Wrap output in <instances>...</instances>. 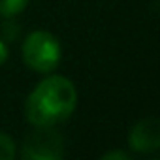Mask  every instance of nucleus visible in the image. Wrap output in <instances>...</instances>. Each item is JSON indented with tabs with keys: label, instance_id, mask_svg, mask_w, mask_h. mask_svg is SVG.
I'll return each mask as SVG.
<instances>
[{
	"label": "nucleus",
	"instance_id": "obj_8",
	"mask_svg": "<svg viewBox=\"0 0 160 160\" xmlns=\"http://www.w3.org/2000/svg\"><path fill=\"white\" fill-rule=\"evenodd\" d=\"M104 160H128V154L122 151H111V152L104 154Z\"/></svg>",
	"mask_w": 160,
	"mask_h": 160
},
{
	"label": "nucleus",
	"instance_id": "obj_3",
	"mask_svg": "<svg viewBox=\"0 0 160 160\" xmlns=\"http://www.w3.org/2000/svg\"><path fill=\"white\" fill-rule=\"evenodd\" d=\"M23 143L25 160H58L62 158V138L53 126H34Z\"/></svg>",
	"mask_w": 160,
	"mask_h": 160
},
{
	"label": "nucleus",
	"instance_id": "obj_9",
	"mask_svg": "<svg viewBox=\"0 0 160 160\" xmlns=\"http://www.w3.org/2000/svg\"><path fill=\"white\" fill-rule=\"evenodd\" d=\"M6 60H8V45H6V42L0 40V66H2Z\"/></svg>",
	"mask_w": 160,
	"mask_h": 160
},
{
	"label": "nucleus",
	"instance_id": "obj_4",
	"mask_svg": "<svg viewBox=\"0 0 160 160\" xmlns=\"http://www.w3.org/2000/svg\"><path fill=\"white\" fill-rule=\"evenodd\" d=\"M128 143L138 152H154L160 147V122L156 117L141 119L128 134Z\"/></svg>",
	"mask_w": 160,
	"mask_h": 160
},
{
	"label": "nucleus",
	"instance_id": "obj_6",
	"mask_svg": "<svg viewBox=\"0 0 160 160\" xmlns=\"http://www.w3.org/2000/svg\"><path fill=\"white\" fill-rule=\"evenodd\" d=\"M15 151V141L8 134L0 132V160H13Z\"/></svg>",
	"mask_w": 160,
	"mask_h": 160
},
{
	"label": "nucleus",
	"instance_id": "obj_5",
	"mask_svg": "<svg viewBox=\"0 0 160 160\" xmlns=\"http://www.w3.org/2000/svg\"><path fill=\"white\" fill-rule=\"evenodd\" d=\"M28 4V0H0V15L4 17H15L21 13Z\"/></svg>",
	"mask_w": 160,
	"mask_h": 160
},
{
	"label": "nucleus",
	"instance_id": "obj_1",
	"mask_svg": "<svg viewBox=\"0 0 160 160\" xmlns=\"http://www.w3.org/2000/svg\"><path fill=\"white\" fill-rule=\"evenodd\" d=\"M77 106V91L64 75H49L28 94L25 104L27 121L32 126H55L66 121Z\"/></svg>",
	"mask_w": 160,
	"mask_h": 160
},
{
	"label": "nucleus",
	"instance_id": "obj_2",
	"mask_svg": "<svg viewBox=\"0 0 160 160\" xmlns=\"http://www.w3.org/2000/svg\"><path fill=\"white\" fill-rule=\"evenodd\" d=\"M23 60L25 64L38 72V73H49L53 72L60 62V43L57 36H53L47 30H34L30 32L23 42Z\"/></svg>",
	"mask_w": 160,
	"mask_h": 160
},
{
	"label": "nucleus",
	"instance_id": "obj_7",
	"mask_svg": "<svg viewBox=\"0 0 160 160\" xmlns=\"http://www.w3.org/2000/svg\"><path fill=\"white\" fill-rule=\"evenodd\" d=\"M15 36H17V27H15V23H6L4 25V38L6 40H15Z\"/></svg>",
	"mask_w": 160,
	"mask_h": 160
}]
</instances>
